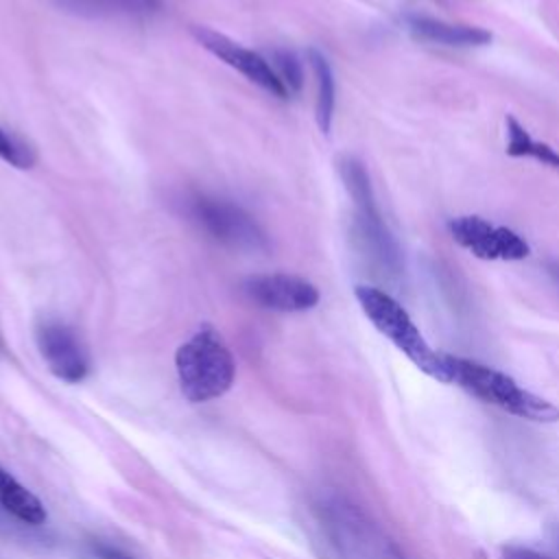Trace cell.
<instances>
[{"label":"cell","mask_w":559,"mask_h":559,"mask_svg":"<svg viewBox=\"0 0 559 559\" xmlns=\"http://www.w3.org/2000/svg\"><path fill=\"white\" fill-rule=\"evenodd\" d=\"M192 37L207 50L212 52L216 59H221L223 63H227L229 68L238 70L242 76H247L251 83H255L258 87H262L264 92H269L275 98H288L290 94L286 92V87L282 85L280 76L275 74L273 66L258 52L240 46L238 41L205 28V26H192Z\"/></svg>","instance_id":"obj_7"},{"label":"cell","mask_w":559,"mask_h":559,"mask_svg":"<svg viewBox=\"0 0 559 559\" xmlns=\"http://www.w3.org/2000/svg\"><path fill=\"white\" fill-rule=\"evenodd\" d=\"M0 157L20 170L33 168L37 162L35 148L26 140H22L20 135H15L2 127H0Z\"/></svg>","instance_id":"obj_15"},{"label":"cell","mask_w":559,"mask_h":559,"mask_svg":"<svg viewBox=\"0 0 559 559\" xmlns=\"http://www.w3.org/2000/svg\"><path fill=\"white\" fill-rule=\"evenodd\" d=\"M37 347L52 376L63 382H81L90 373L87 352L76 332L63 321L44 319L35 330Z\"/></svg>","instance_id":"obj_9"},{"label":"cell","mask_w":559,"mask_h":559,"mask_svg":"<svg viewBox=\"0 0 559 559\" xmlns=\"http://www.w3.org/2000/svg\"><path fill=\"white\" fill-rule=\"evenodd\" d=\"M179 203L183 214L194 225L231 249L264 251L269 247L266 234L258 221L229 199L205 192H188Z\"/></svg>","instance_id":"obj_4"},{"label":"cell","mask_w":559,"mask_h":559,"mask_svg":"<svg viewBox=\"0 0 559 559\" xmlns=\"http://www.w3.org/2000/svg\"><path fill=\"white\" fill-rule=\"evenodd\" d=\"M500 559H552L548 555H542L528 546H518V544H509L500 548Z\"/></svg>","instance_id":"obj_17"},{"label":"cell","mask_w":559,"mask_h":559,"mask_svg":"<svg viewBox=\"0 0 559 559\" xmlns=\"http://www.w3.org/2000/svg\"><path fill=\"white\" fill-rule=\"evenodd\" d=\"M445 362H448L450 384H459L474 397L491 406H498L504 413L515 415L520 419H528L537 424L559 421V408L552 402L526 391L511 376L493 367H487L467 358H459L452 354H445Z\"/></svg>","instance_id":"obj_1"},{"label":"cell","mask_w":559,"mask_h":559,"mask_svg":"<svg viewBox=\"0 0 559 559\" xmlns=\"http://www.w3.org/2000/svg\"><path fill=\"white\" fill-rule=\"evenodd\" d=\"M338 173H341L345 190L354 203L356 231H358L362 247L382 269H386L389 273H397L400 271V249H397L393 236L389 234L386 225L382 223V216L378 212L373 188H371L365 166L356 157H341Z\"/></svg>","instance_id":"obj_5"},{"label":"cell","mask_w":559,"mask_h":559,"mask_svg":"<svg viewBox=\"0 0 559 559\" xmlns=\"http://www.w3.org/2000/svg\"><path fill=\"white\" fill-rule=\"evenodd\" d=\"M0 502L2 507L22 520L24 524L39 526L46 522V509L35 493L20 485L7 469L0 467Z\"/></svg>","instance_id":"obj_12"},{"label":"cell","mask_w":559,"mask_h":559,"mask_svg":"<svg viewBox=\"0 0 559 559\" xmlns=\"http://www.w3.org/2000/svg\"><path fill=\"white\" fill-rule=\"evenodd\" d=\"M240 290L251 304L275 312H304L319 304L317 286L288 273L251 275L242 280Z\"/></svg>","instance_id":"obj_8"},{"label":"cell","mask_w":559,"mask_h":559,"mask_svg":"<svg viewBox=\"0 0 559 559\" xmlns=\"http://www.w3.org/2000/svg\"><path fill=\"white\" fill-rule=\"evenodd\" d=\"M61 9L87 17H146L164 7V0H55Z\"/></svg>","instance_id":"obj_11"},{"label":"cell","mask_w":559,"mask_h":559,"mask_svg":"<svg viewBox=\"0 0 559 559\" xmlns=\"http://www.w3.org/2000/svg\"><path fill=\"white\" fill-rule=\"evenodd\" d=\"M271 57H273V70L280 76L286 92L297 94L301 90V83H304L301 61L290 50H273Z\"/></svg>","instance_id":"obj_16"},{"label":"cell","mask_w":559,"mask_h":559,"mask_svg":"<svg viewBox=\"0 0 559 559\" xmlns=\"http://www.w3.org/2000/svg\"><path fill=\"white\" fill-rule=\"evenodd\" d=\"M450 236L480 260H524L528 255L526 240L502 225H493L480 216H456L448 223Z\"/></svg>","instance_id":"obj_6"},{"label":"cell","mask_w":559,"mask_h":559,"mask_svg":"<svg viewBox=\"0 0 559 559\" xmlns=\"http://www.w3.org/2000/svg\"><path fill=\"white\" fill-rule=\"evenodd\" d=\"M354 295L373 328L386 336L419 371L443 384H450L445 354L428 345L411 314L389 293L376 286H356Z\"/></svg>","instance_id":"obj_3"},{"label":"cell","mask_w":559,"mask_h":559,"mask_svg":"<svg viewBox=\"0 0 559 559\" xmlns=\"http://www.w3.org/2000/svg\"><path fill=\"white\" fill-rule=\"evenodd\" d=\"M92 552L96 555V559H135L129 552H124L111 544H103V542L92 544Z\"/></svg>","instance_id":"obj_18"},{"label":"cell","mask_w":559,"mask_h":559,"mask_svg":"<svg viewBox=\"0 0 559 559\" xmlns=\"http://www.w3.org/2000/svg\"><path fill=\"white\" fill-rule=\"evenodd\" d=\"M507 153L513 157H531L559 170V153L546 142L535 140L513 116L507 118Z\"/></svg>","instance_id":"obj_13"},{"label":"cell","mask_w":559,"mask_h":559,"mask_svg":"<svg viewBox=\"0 0 559 559\" xmlns=\"http://www.w3.org/2000/svg\"><path fill=\"white\" fill-rule=\"evenodd\" d=\"M179 389L188 402H210L227 393L236 378V362L221 334L205 325L175 354Z\"/></svg>","instance_id":"obj_2"},{"label":"cell","mask_w":559,"mask_h":559,"mask_svg":"<svg viewBox=\"0 0 559 559\" xmlns=\"http://www.w3.org/2000/svg\"><path fill=\"white\" fill-rule=\"evenodd\" d=\"M308 59L317 81V122H319V129L328 133L334 116V94H336L334 74L328 59L319 50H308Z\"/></svg>","instance_id":"obj_14"},{"label":"cell","mask_w":559,"mask_h":559,"mask_svg":"<svg viewBox=\"0 0 559 559\" xmlns=\"http://www.w3.org/2000/svg\"><path fill=\"white\" fill-rule=\"evenodd\" d=\"M548 273L557 282V286H559V262H548Z\"/></svg>","instance_id":"obj_19"},{"label":"cell","mask_w":559,"mask_h":559,"mask_svg":"<svg viewBox=\"0 0 559 559\" xmlns=\"http://www.w3.org/2000/svg\"><path fill=\"white\" fill-rule=\"evenodd\" d=\"M408 31L421 41L441 44V46L469 48V46H485L491 41V33L480 26L452 24V22L424 17V15H411Z\"/></svg>","instance_id":"obj_10"}]
</instances>
